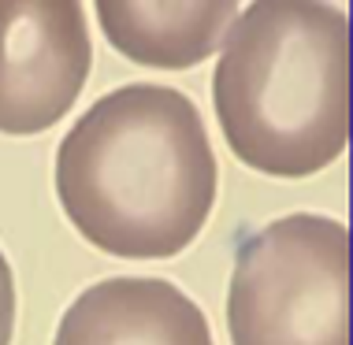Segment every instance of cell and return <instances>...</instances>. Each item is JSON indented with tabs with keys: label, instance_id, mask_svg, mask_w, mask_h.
<instances>
[{
	"label": "cell",
	"instance_id": "cell-3",
	"mask_svg": "<svg viewBox=\"0 0 353 345\" xmlns=\"http://www.w3.org/2000/svg\"><path fill=\"white\" fill-rule=\"evenodd\" d=\"M231 345H350V230L294 212L238 249L227 290Z\"/></svg>",
	"mask_w": 353,
	"mask_h": 345
},
{
	"label": "cell",
	"instance_id": "cell-5",
	"mask_svg": "<svg viewBox=\"0 0 353 345\" xmlns=\"http://www.w3.org/2000/svg\"><path fill=\"white\" fill-rule=\"evenodd\" d=\"M52 345H212L194 297L164 279H104L74 297Z\"/></svg>",
	"mask_w": 353,
	"mask_h": 345
},
{
	"label": "cell",
	"instance_id": "cell-7",
	"mask_svg": "<svg viewBox=\"0 0 353 345\" xmlns=\"http://www.w3.org/2000/svg\"><path fill=\"white\" fill-rule=\"evenodd\" d=\"M15 334V279L8 256L0 253V345H12Z\"/></svg>",
	"mask_w": 353,
	"mask_h": 345
},
{
	"label": "cell",
	"instance_id": "cell-6",
	"mask_svg": "<svg viewBox=\"0 0 353 345\" xmlns=\"http://www.w3.org/2000/svg\"><path fill=\"white\" fill-rule=\"evenodd\" d=\"M238 15L227 0H201V4H138V0H101L97 19L112 49L127 60L164 71L208 60L219 37Z\"/></svg>",
	"mask_w": 353,
	"mask_h": 345
},
{
	"label": "cell",
	"instance_id": "cell-1",
	"mask_svg": "<svg viewBox=\"0 0 353 345\" xmlns=\"http://www.w3.org/2000/svg\"><path fill=\"white\" fill-rule=\"evenodd\" d=\"M219 167L201 112L168 85H123L93 104L56 149V197L90 245L164 260L201 234Z\"/></svg>",
	"mask_w": 353,
	"mask_h": 345
},
{
	"label": "cell",
	"instance_id": "cell-4",
	"mask_svg": "<svg viewBox=\"0 0 353 345\" xmlns=\"http://www.w3.org/2000/svg\"><path fill=\"white\" fill-rule=\"evenodd\" d=\"M93 63L85 12L74 0H0V134L56 127Z\"/></svg>",
	"mask_w": 353,
	"mask_h": 345
},
{
	"label": "cell",
	"instance_id": "cell-2",
	"mask_svg": "<svg viewBox=\"0 0 353 345\" xmlns=\"http://www.w3.org/2000/svg\"><path fill=\"white\" fill-rule=\"evenodd\" d=\"M212 104L245 167L305 178L350 138V26L339 8L261 0L231 19Z\"/></svg>",
	"mask_w": 353,
	"mask_h": 345
}]
</instances>
